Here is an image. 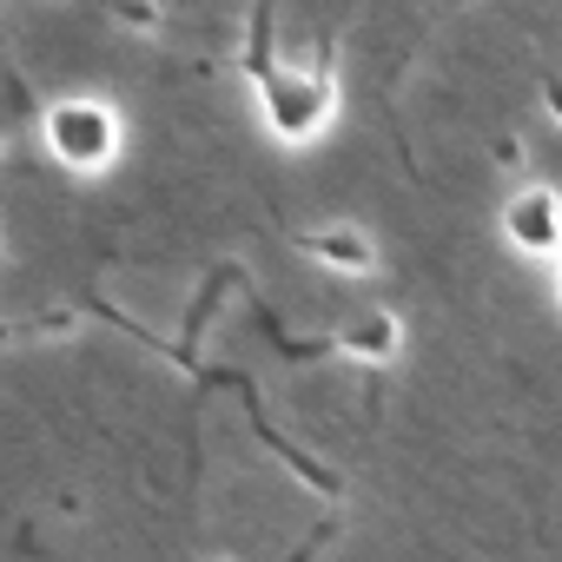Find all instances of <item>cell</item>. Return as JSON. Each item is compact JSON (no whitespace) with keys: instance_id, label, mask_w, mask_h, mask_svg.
I'll list each match as a JSON object with an SVG mask.
<instances>
[{"instance_id":"7a4b0ae2","label":"cell","mask_w":562,"mask_h":562,"mask_svg":"<svg viewBox=\"0 0 562 562\" xmlns=\"http://www.w3.org/2000/svg\"><path fill=\"white\" fill-rule=\"evenodd\" d=\"M41 146L60 172L74 179H100L120 166L126 153V120L113 100H93V93H67V100H47L41 113Z\"/></svg>"},{"instance_id":"9c48e42d","label":"cell","mask_w":562,"mask_h":562,"mask_svg":"<svg viewBox=\"0 0 562 562\" xmlns=\"http://www.w3.org/2000/svg\"><path fill=\"white\" fill-rule=\"evenodd\" d=\"M199 562H225V555H199Z\"/></svg>"},{"instance_id":"6da1fadb","label":"cell","mask_w":562,"mask_h":562,"mask_svg":"<svg viewBox=\"0 0 562 562\" xmlns=\"http://www.w3.org/2000/svg\"><path fill=\"white\" fill-rule=\"evenodd\" d=\"M245 80L258 93V120L278 146H312L338 120V74L331 67H285L271 54V8L258 0L251 41H245Z\"/></svg>"},{"instance_id":"52a82bcc","label":"cell","mask_w":562,"mask_h":562,"mask_svg":"<svg viewBox=\"0 0 562 562\" xmlns=\"http://www.w3.org/2000/svg\"><path fill=\"white\" fill-rule=\"evenodd\" d=\"M542 113L562 126V74H542Z\"/></svg>"},{"instance_id":"3957f363","label":"cell","mask_w":562,"mask_h":562,"mask_svg":"<svg viewBox=\"0 0 562 562\" xmlns=\"http://www.w3.org/2000/svg\"><path fill=\"white\" fill-rule=\"evenodd\" d=\"M503 238L522 258H555L562 251V192L555 186H522L503 199Z\"/></svg>"},{"instance_id":"5b68a950","label":"cell","mask_w":562,"mask_h":562,"mask_svg":"<svg viewBox=\"0 0 562 562\" xmlns=\"http://www.w3.org/2000/svg\"><path fill=\"white\" fill-rule=\"evenodd\" d=\"M331 345H338L351 364H391V358L404 351V325H397V312H358V318L338 325Z\"/></svg>"},{"instance_id":"8992f818","label":"cell","mask_w":562,"mask_h":562,"mask_svg":"<svg viewBox=\"0 0 562 562\" xmlns=\"http://www.w3.org/2000/svg\"><path fill=\"white\" fill-rule=\"evenodd\" d=\"M113 14L126 27H139V34H159V8H153V0H113Z\"/></svg>"},{"instance_id":"277c9868","label":"cell","mask_w":562,"mask_h":562,"mask_svg":"<svg viewBox=\"0 0 562 562\" xmlns=\"http://www.w3.org/2000/svg\"><path fill=\"white\" fill-rule=\"evenodd\" d=\"M292 245L312 265L338 271V278H371L378 271V238L364 225H312V232H292Z\"/></svg>"},{"instance_id":"ba28073f","label":"cell","mask_w":562,"mask_h":562,"mask_svg":"<svg viewBox=\"0 0 562 562\" xmlns=\"http://www.w3.org/2000/svg\"><path fill=\"white\" fill-rule=\"evenodd\" d=\"M555 299H562V258H555Z\"/></svg>"}]
</instances>
